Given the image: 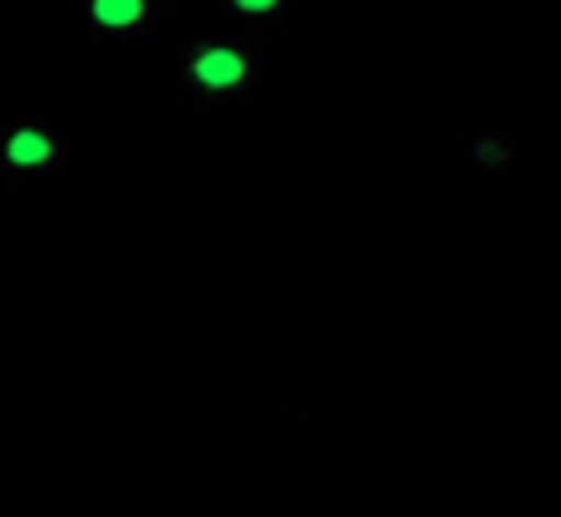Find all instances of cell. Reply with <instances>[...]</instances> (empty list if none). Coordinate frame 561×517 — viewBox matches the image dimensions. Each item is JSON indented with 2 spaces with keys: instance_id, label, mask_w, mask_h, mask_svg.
Instances as JSON below:
<instances>
[{
  "instance_id": "4",
  "label": "cell",
  "mask_w": 561,
  "mask_h": 517,
  "mask_svg": "<svg viewBox=\"0 0 561 517\" xmlns=\"http://www.w3.org/2000/svg\"><path fill=\"white\" fill-rule=\"evenodd\" d=\"M227 10H232L242 25H252V30H276V25H286V5L290 0H222Z\"/></svg>"
},
{
  "instance_id": "2",
  "label": "cell",
  "mask_w": 561,
  "mask_h": 517,
  "mask_svg": "<svg viewBox=\"0 0 561 517\" xmlns=\"http://www.w3.org/2000/svg\"><path fill=\"white\" fill-rule=\"evenodd\" d=\"M173 15V0H79V20L104 39H144Z\"/></svg>"
},
{
  "instance_id": "3",
  "label": "cell",
  "mask_w": 561,
  "mask_h": 517,
  "mask_svg": "<svg viewBox=\"0 0 561 517\" xmlns=\"http://www.w3.org/2000/svg\"><path fill=\"white\" fill-rule=\"evenodd\" d=\"M458 163H463L468 173H503V168L517 163V143L503 128H473V134H463V143H458Z\"/></svg>"
},
{
  "instance_id": "1",
  "label": "cell",
  "mask_w": 561,
  "mask_h": 517,
  "mask_svg": "<svg viewBox=\"0 0 561 517\" xmlns=\"http://www.w3.org/2000/svg\"><path fill=\"white\" fill-rule=\"evenodd\" d=\"M178 69H183L187 94H203L213 104H242L262 84V45L256 39L203 35L183 45Z\"/></svg>"
}]
</instances>
